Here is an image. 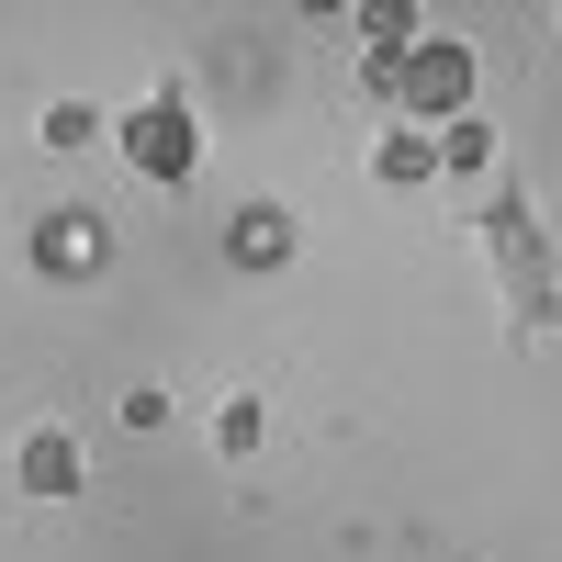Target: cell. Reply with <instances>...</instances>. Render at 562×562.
Segmentation results:
<instances>
[{
	"mask_svg": "<svg viewBox=\"0 0 562 562\" xmlns=\"http://www.w3.org/2000/svg\"><path fill=\"white\" fill-rule=\"evenodd\" d=\"M113 147H124V169H135V180H158V192H180V180L203 169V124H192V102H180V79H169V90H147V102L113 124Z\"/></svg>",
	"mask_w": 562,
	"mask_h": 562,
	"instance_id": "1",
	"label": "cell"
},
{
	"mask_svg": "<svg viewBox=\"0 0 562 562\" xmlns=\"http://www.w3.org/2000/svg\"><path fill=\"white\" fill-rule=\"evenodd\" d=\"M394 113L416 135L461 124V113H473V45H461V34H416L405 45V79H394Z\"/></svg>",
	"mask_w": 562,
	"mask_h": 562,
	"instance_id": "2",
	"label": "cell"
},
{
	"mask_svg": "<svg viewBox=\"0 0 562 562\" xmlns=\"http://www.w3.org/2000/svg\"><path fill=\"white\" fill-rule=\"evenodd\" d=\"M113 259V225L90 214V203H57V214H34V270L45 281H90Z\"/></svg>",
	"mask_w": 562,
	"mask_h": 562,
	"instance_id": "3",
	"label": "cell"
},
{
	"mask_svg": "<svg viewBox=\"0 0 562 562\" xmlns=\"http://www.w3.org/2000/svg\"><path fill=\"white\" fill-rule=\"evenodd\" d=\"M484 237H495L506 281H518V304H529V326H540V315H551V259H540V237H529V203L495 192V203H484Z\"/></svg>",
	"mask_w": 562,
	"mask_h": 562,
	"instance_id": "4",
	"label": "cell"
},
{
	"mask_svg": "<svg viewBox=\"0 0 562 562\" xmlns=\"http://www.w3.org/2000/svg\"><path fill=\"white\" fill-rule=\"evenodd\" d=\"M12 484H23L34 506H68V495L90 484V461H79V439H68V428H34V439L12 450Z\"/></svg>",
	"mask_w": 562,
	"mask_h": 562,
	"instance_id": "5",
	"label": "cell"
},
{
	"mask_svg": "<svg viewBox=\"0 0 562 562\" xmlns=\"http://www.w3.org/2000/svg\"><path fill=\"white\" fill-rule=\"evenodd\" d=\"M293 237H304V225L281 214V203H248L237 225H225V259H237V270H281V259H293Z\"/></svg>",
	"mask_w": 562,
	"mask_h": 562,
	"instance_id": "6",
	"label": "cell"
},
{
	"mask_svg": "<svg viewBox=\"0 0 562 562\" xmlns=\"http://www.w3.org/2000/svg\"><path fill=\"white\" fill-rule=\"evenodd\" d=\"M371 180H383V192H416V180H439V135H416V124H394L383 147H371Z\"/></svg>",
	"mask_w": 562,
	"mask_h": 562,
	"instance_id": "7",
	"label": "cell"
},
{
	"mask_svg": "<svg viewBox=\"0 0 562 562\" xmlns=\"http://www.w3.org/2000/svg\"><path fill=\"white\" fill-rule=\"evenodd\" d=\"M416 34H428V23H416V0H371V12H360V57H405Z\"/></svg>",
	"mask_w": 562,
	"mask_h": 562,
	"instance_id": "8",
	"label": "cell"
},
{
	"mask_svg": "<svg viewBox=\"0 0 562 562\" xmlns=\"http://www.w3.org/2000/svg\"><path fill=\"white\" fill-rule=\"evenodd\" d=\"M259 439H270V405H259V394H225V405H214V450H225V461H248Z\"/></svg>",
	"mask_w": 562,
	"mask_h": 562,
	"instance_id": "9",
	"label": "cell"
},
{
	"mask_svg": "<svg viewBox=\"0 0 562 562\" xmlns=\"http://www.w3.org/2000/svg\"><path fill=\"white\" fill-rule=\"evenodd\" d=\"M90 135H113V113H102V102H45V147H57V158H79Z\"/></svg>",
	"mask_w": 562,
	"mask_h": 562,
	"instance_id": "10",
	"label": "cell"
},
{
	"mask_svg": "<svg viewBox=\"0 0 562 562\" xmlns=\"http://www.w3.org/2000/svg\"><path fill=\"white\" fill-rule=\"evenodd\" d=\"M439 169H461V180H473V169H495V135H484L473 113H461V124H439Z\"/></svg>",
	"mask_w": 562,
	"mask_h": 562,
	"instance_id": "11",
	"label": "cell"
}]
</instances>
